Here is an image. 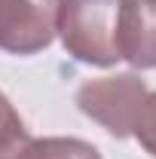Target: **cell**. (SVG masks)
<instances>
[{
  "label": "cell",
  "mask_w": 156,
  "mask_h": 159,
  "mask_svg": "<svg viewBox=\"0 0 156 159\" xmlns=\"http://www.w3.org/2000/svg\"><path fill=\"white\" fill-rule=\"evenodd\" d=\"M144 95H147V83L138 74H113L83 83L77 89V107L107 135L132 138V119Z\"/></svg>",
  "instance_id": "cell-2"
},
{
  "label": "cell",
  "mask_w": 156,
  "mask_h": 159,
  "mask_svg": "<svg viewBox=\"0 0 156 159\" xmlns=\"http://www.w3.org/2000/svg\"><path fill=\"white\" fill-rule=\"evenodd\" d=\"M117 9L119 0H61L55 34L64 52L80 64L113 67L119 61Z\"/></svg>",
  "instance_id": "cell-1"
},
{
  "label": "cell",
  "mask_w": 156,
  "mask_h": 159,
  "mask_svg": "<svg viewBox=\"0 0 156 159\" xmlns=\"http://www.w3.org/2000/svg\"><path fill=\"white\" fill-rule=\"evenodd\" d=\"M61 0H0V49L37 55L49 49L58 28Z\"/></svg>",
  "instance_id": "cell-3"
},
{
  "label": "cell",
  "mask_w": 156,
  "mask_h": 159,
  "mask_svg": "<svg viewBox=\"0 0 156 159\" xmlns=\"http://www.w3.org/2000/svg\"><path fill=\"white\" fill-rule=\"evenodd\" d=\"M117 52L135 70L156 67V0H119Z\"/></svg>",
  "instance_id": "cell-4"
},
{
  "label": "cell",
  "mask_w": 156,
  "mask_h": 159,
  "mask_svg": "<svg viewBox=\"0 0 156 159\" xmlns=\"http://www.w3.org/2000/svg\"><path fill=\"white\" fill-rule=\"evenodd\" d=\"M16 159H101L95 144L83 138H34L21 147V153Z\"/></svg>",
  "instance_id": "cell-5"
},
{
  "label": "cell",
  "mask_w": 156,
  "mask_h": 159,
  "mask_svg": "<svg viewBox=\"0 0 156 159\" xmlns=\"http://www.w3.org/2000/svg\"><path fill=\"white\" fill-rule=\"evenodd\" d=\"M132 138L144 147V153L156 159V92L147 89V95L141 98L132 119Z\"/></svg>",
  "instance_id": "cell-7"
},
{
  "label": "cell",
  "mask_w": 156,
  "mask_h": 159,
  "mask_svg": "<svg viewBox=\"0 0 156 159\" xmlns=\"http://www.w3.org/2000/svg\"><path fill=\"white\" fill-rule=\"evenodd\" d=\"M28 141L31 138H28V129L21 122L19 110L0 92V159H16Z\"/></svg>",
  "instance_id": "cell-6"
}]
</instances>
